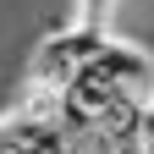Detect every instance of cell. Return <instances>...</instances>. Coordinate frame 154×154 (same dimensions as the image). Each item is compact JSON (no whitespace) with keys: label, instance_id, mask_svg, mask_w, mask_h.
Returning <instances> with one entry per match:
<instances>
[{"label":"cell","instance_id":"1","mask_svg":"<svg viewBox=\"0 0 154 154\" xmlns=\"http://www.w3.org/2000/svg\"><path fill=\"white\" fill-rule=\"evenodd\" d=\"M94 66H99L121 94H132V99H143V105L154 99V61H149L143 44H132V38H110Z\"/></svg>","mask_w":154,"mask_h":154},{"label":"cell","instance_id":"2","mask_svg":"<svg viewBox=\"0 0 154 154\" xmlns=\"http://www.w3.org/2000/svg\"><path fill=\"white\" fill-rule=\"evenodd\" d=\"M77 72H83V61L66 50L61 28H55V33H44V38L33 44V61H28V77H33V83H44V88H61V94H66Z\"/></svg>","mask_w":154,"mask_h":154},{"label":"cell","instance_id":"3","mask_svg":"<svg viewBox=\"0 0 154 154\" xmlns=\"http://www.w3.org/2000/svg\"><path fill=\"white\" fill-rule=\"evenodd\" d=\"M116 94H121V88H116V83H110V77H105L99 66H94V61H88L83 72H77V77H72V88H66V99H72L77 110H83V116H94V127H99V116H105V105L116 99Z\"/></svg>","mask_w":154,"mask_h":154},{"label":"cell","instance_id":"4","mask_svg":"<svg viewBox=\"0 0 154 154\" xmlns=\"http://www.w3.org/2000/svg\"><path fill=\"white\" fill-rule=\"evenodd\" d=\"M17 116H33V121H61V88H44L28 77V88L17 94Z\"/></svg>","mask_w":154,"mask_h":154},{"label":"cell","instance_id":"5","mask_svg":"<svg viewBox=\"0 0 154 154\" xmlns=\"http://www.w3.org/2000/svg\"><path fill=\"white\" fill-rule=\"evenodd\" d=\"M110 11H116V0H83L77 6V22H105Z\"/></svg>","mask_w":154,"mask_h":154},{"label":"cell","instance_id":"6","mask_svg":"<svg viewBox=\"0 0 154 154\" xmlns=\"http://www.w3.org/2000/svg\"><path fill=\"white\" fill-rule=\"evenodd\" d=\"M0 154H28L22 143H17V138H11V127H6V116H0Z\"/></svg>","mask_w":154,"mask_h":154},{"label":"cell","instance_id":"7","mask_svg":"<svg viewBox=\"0 0 154 154\" xmlns=\"http://www.w3.org/2000/svg\"><path fill=\"white\" fill-rule=\"evenodd\" d=\"M143 138H154V99L143 105Z\"/></svg>","mask_w":154,"mask_h":154}]
</instances>
